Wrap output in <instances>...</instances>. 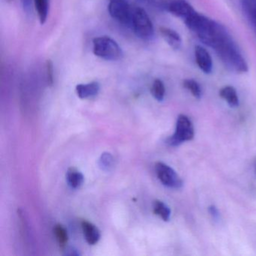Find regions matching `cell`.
Listing matches in <instances>:
<instances>
[{
	"label": "cell",
	"mask_w": 256,
	"mask_h": 256,
	"mask_svg": "<svg viewBox=\"0 0 256 256\" xmlns=\"http://www.w3.org/2000/svg\"><path fill=\"white\" fill-rule=\"evenodd\" d=\"M54 232L60 247L61 248H65L68 240V233L66 228L60 224H56L54 228Z\"/></svg>",
	"instance_id": "17"
},
{
	"label": "cell",
	"mask_w": 256,
	"mask_h": 256,
	"mask_svg": "<svg viewBox=\"0 0 256 256\" xmlns=\"http://www.w3.org/2000/svg\"><path fill=\"white\" fill-rule=\"evenodd\" d=\"M254 28H256V26H254Z\"/></svg>",
	"instance_id": "23"
},
{
	"label": "cell",
	"mask_w": 256,
	"mask_h": 256,
	"mask_svg": "<svg viewBox=\"0 0 256 256\" xmlns=\"http://www.w3.org/2000/svg\"><path fill=\"white\" fill-rule=\"evenodd\" d=\"M209 212L210 214V215L214 217V218H218V212L217 208H216L214 205H211L210 206H209Z\"/></svg>",
	"instance_id": "21"
},
{
	"label": "cell",
	"mask_w": 256,
	"mask_h": 256,
	"mask_svg": "<svg viewBox=\"0 0 256 256\" xmlns=\"http://www.w3.org/2000/svg\"><path fill=\"white\" fill-rule=\"evenodd\" d=\"M206 46L215 50L228 70L236 73L248 72L247 62L241 54L236 43L222 25Z\"/></svg>",
	"instance_id": "1"
},
{
	"label": "cell",
	"mask_w": 256,
	"mask_h": 256,
	"mask_svg": "<svg viewBox=\"0 0 256 256\" xmlns=\"http://www.w3.org/2000/svg\"><path fill=\"white\" fill-rule=\"evenodd\" d=\"M34 2L40 24L42 25L44 24L49 14L50 0H34Z\"/></svg>",
	"instance_id": "13"
},
{
	"label": "cell",
	"mask_w": 256,
	"mask_h": 256,
	"mask_svg": "<svg viewBox=\"0 0 256 256\" xmlns=\"http://www.w3.org/2000/svg\"><path fill=\"white\" fill-rule=\"evenodd\" d=\"M8 1H12V0H8Z\"/></svg>",
	"instance_id": "24"
},
{
	"label": "cell",
	"mask_w": 256,
	"mask_h": 256,
	"mask_svg": "<svg viewBox=\"0 0 256 256\" xmlns=\"http://www.w3.org/2000/svg\"><path fill=\"white\" fill-rule=\"evenodd\" d=\"M194 58L198 66L204 73L210 74L212 71V61L209 52L200 46L194 48Z\"/></svg>",
	"instance_id": "8"
},
{
	"label": "cell",
	"mask_w": 256,
	"mask_h": 256,
	"mask_svg": "<svg viewBox=\"0 0 256 256\" xmlns=\"http://www.w3.org/2000/svg\"><path fill=\"white\" fill-rule=\"evenodd\" d=\"M168 11L175 17L186 20L196 12L186 0H173L167 6Z\"/></svg>",
	"instance_id": "7"
},
{
	"label": "cell",
	"mask_w": 256,
	"mask_h": 256,
	"mask_svg": "<svg viewBox=\"0 0 256 256\" xmlns=\"http://www.w3.org/2000/svg\"><path fill=\"white\" fill-rule=\"evenodd\" d=\"M220 96L230 107L236 108L239 106V97L233 86H226L222 88L220 91Z\"/></svg>",
	"instance_id": "12"
},
{
	"label": "cell",
	"mask_w": 256,
	"mask_h": 256,
	"mask_svg": "<svg viewBox=\"0 0 256 256\" xmlns=\"http://www.w3.org/2000/svg\"><path fill=\"white\" fill-rule=\"evenodd\" d=\"M134 8L128 0H109L108 6L112 18L128 28H132Z\"/></svg>",
	"instance_id": "4"
},
{
	"label": "cell",
	"mask_w": 256,
	"mask_h": 256,
	"mask_svg": "<svg viewBox=\"0 0 256 256\" xmlns=\"http://www.w3.org/2000/svg\"><path fill=\"white\" fill-rule=\"evenodd\" d=\"M160 32L164 41L174 50H178L182 44V40L178 32L170 28L162 26L160 28Z\"/></svg>",
	"instance_id": "11"
},
{
	"label": "cell",
	"mask_w": 256,
	"mask_h": 256,
	"mask_svg": "<svg viewBox=\"0 0 256 256\" xmlns=\"http://www.w3.org/2000/svg\"><path fill=\"white\" fill-rule=\"evenodd\" d=\"M146 5L151 6L158 7V4L157 0H139Z\"/></svg>",
	"instance_id": "22"
},
{
	"label": "cell",
	"mask_w": 256,
	"mask_h": 256,
	"mask_svg": "<svg viewBox=\"0 0 256 256\" xmlns=\"http://www.w3.org/2000/svg\"><path fill=\"white\" fill-rule=\"evenodd\" d=\"M131 29L138 38L145 41H149L154 38V24L148 13L143 8L139 7L134 8Z\"/></svg>",
	"instance_id": "3"
},
{
	"label": "cell",
	"mask_w": 256,
	"mask_h": 256,
	"mask_svg": "<svg viewBox=\"0 0 256 256\" xmlns=\"http://www.w3.org/2000/svg\"><path fill=\"white\" fill-rule=\"evenodd\" d=\"M194 134V127L190 118L186 115L180 114L176 120L175 132L168 139L167 143L170 146H179L184 142L192 140Z\"/></svg>",
	"instance_id": "5"
},
{
	"label": "cell",
	"mask_w": 256,
	"mask_h": 256,
	"mask_svg": "<svg viewBox=\"0 0 256 256\" xmlns=\"http://www.w3.org/2000/svg\"><path fill=\"white\" fill-rule=\"evenodd\" d=\"M182 85L187 90L191 92L192 95L194 98H198V100L202 98V88L196 80H193V79H186V80H184Z\"/></svg>",
	"instance_id": "18"
},
{
	"label": "cell",
	"mask_w": 256,
	"mask_h": 256,
	"mask_svg": "<svg viewBox=\"0 0 256 256\" xmlns=\"http://www.w3.org/2000/svg\"><path fill=\"white\" fill-rule=\"evenodd\" d=\"M76 94L82 100L91 98L98 95L100 90V84L96 82L88 84H80L76 86Z\"/></svg>",
	"instance_id": "9"
},
{
	"label": "cell",
	"mask_w": 256,
	"mask_h": 256,
	"mask_svg": "<svg viewBox=\"0 0 256 256\" xmlns=\"http://www.w3.org/2000/svg\"><path fill=\"white\" fill-rule=\"evenodd\" d=\"M154 212L163 221L168 222L170 220V210L164 202L156 200L154 203Z\"/></svg>",
	"instance_id": "15"
},
{
	"label": "cell",
	"mask_w": 256,
	"mask_h": 256,
	"mask_svg": "<svg viewBox=\"0 0 256 256\" xmlns=\"http://www.w3.org/2000/svg\"><path fill=\"white\" fill-rule=\"evenodd\" d=\"M82 228L85 239L90 245H95L98 242L101 238V234L96 226L90 222L83 220Z\"/></svg>",
	"instance_id": "10"
},
{
	"label": "cell",
	"mask_w": 256,
	"mask_h": 256,
	"mask_svg": "<svg viewBox=\"0 0 256 256\" xmlns=\"http://www.w3.org/2000/svg\"><path fill=\"white\" fill-rule=\"evenodd\" d=\"M66 180L68 185L72 188H78L83 184L84 178L82 172H79L77 168H70L67 172Z\"/></svg>",
	"instance_id": "14"
},
{
	"label": "cell",
	"mask_w": 256,
	"mask_h": 256,
	"mask_svg": "<svg viewBox=\"0 0 256 256\" xmlns=\"http://www.w3.org/2000/svg\"><path fill=\"white\" fill-rule=\"evenodd\" d=\"M46 70H47L48 83L50 85H52L54 83V65L52 60L47 61Z\"/></svg>",
	"instance_id": "19"
},
{
	"label": "cell",
	"mask_w": 256,
	"mask_h": 256,
	"mask_svg": "<svg viewBox=\"0 0 256 256\" xmlns=\"http://www.w3.org/2000/svg\"><path fill=\"white\" fill-rule=\"evenodd\" d=\"M156 172L160 182L169 188H180L182 186V179L170 166L158 162L156 164Z\"/></svg>",
	"instance_id": "6"
},
{
	"label": "cell",
	"mask_w": 256,
	"mask_h": 256,
	"mask_svg": "<svg viewBox=\"0 0 256 256\" xmlns=\"http://www.w3.org/2000/svg\"><path fill=\"white\" fill-rule=\"evenodd\" d=\"M24 11L26 14H31L32 12V4H34V0H20Z\"/></svg>",
	"instance_id": "20"
},
{
	"label": "cell",
	"mask_w": 256,
	"mask_h": 256,
	"mask_svg": "<svg viewBox=\"0 0 256 256\" xmlns=\"http://www.w3.org/2000/svg\"><path fill=\"white\" fill-rule=\"evenodd\" d=\"M92 46L94 54L104 60L118 61L124 56L120 46L110 37H96L92 41Z\"/></svg>",
	"instance_id": "2"
},
{
	"label": "cell",
	"mask_w": 256,
	"mask_h": 256,
	"mask_svg": "<svg viewBox=\"0 0 256 256\" xmlns=\"http://www.w3.org/2000/svg\"><path fill=\"white\" fill-rule=\"evenodd\" d=\"M150 92L156 100L158 102L163 101L166 96L164 83L160 79H156L151 86Z\"/></svg>",
	"instance_id": "16"
}]
</instances>
